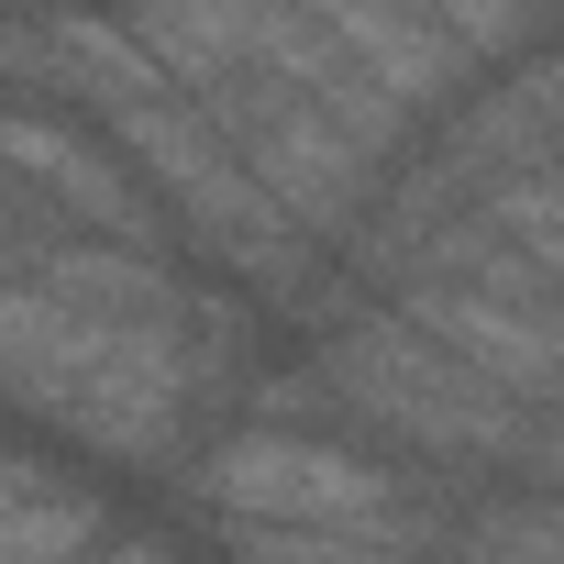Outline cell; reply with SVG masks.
Listing matches in <instances>:
<instances>
[{
    "mask_svg": "<svg viewBox=\"0 0 564 564\" xmlns=\"http://www.w3.org/2000/svg\"><path fill=\"white\" fill-rule=\"evenodd\" d=\"M100 542H111V509H100V487H56L45 509H23V520H0V564H100Z\"/></svg>",
    "mask_w": 564,
    "mask_h": 564,
    "instance_id": "obj_5",
    "label": "cell"
},
{
    "mask_svg": "<svg viewBox=\"0 0 564 564\" xmlns=\"http://www.w3.org/2000/svg\"><path fill=\"white\" fill-rule=\"evenodd\" d=\"M67 487V465H45V454H12L0 443V520H23V509H45Z\"/></svg>",
    "mask_w": 564,
    "mask_h": 564,
    "instance_id": "obj_7",
    "label": "cell"
},
{
    "mask_svg": "<svg viewBox=\"0 0 564 564\" xmlns=\"http://www.w3.org/2000/svg\"><path fill=\"white\" fill-rule=\"evenodd\" d=\"M476 221H487V232L542 276V289L564 300V155H553V166H531V177H509V188H487V199H476Z\"/></svg>",
    "mask_w": 564,
    "mask_h": 564,
    "instance_id": "obj_4",
    "label": "cell"
},
{
    "mask_svg": "<svg viewBox=\"0 0 564 564\" xmlns=\"http://www.w3.org/2000/svg\"><path fill=\"white\" fill-rule=\"evenodd\" d=\"M311 366H322L333 421H355V432H377V443H410V454L465 465V476H487V465L520 454V410H509L498 388H476L443 344H421L399 311H355V322H333Z\"/></svg>",
    "mask_w": 564,
    "mask_h": 564,
    "instance_id": "obj_1",
    "label": "cell"
},
{
    "mask_svg": "<svg viewBox=\"0 0 564 564\" xmlns=\"http://www.w3.org/2000/svg\"><path fill=\"white\" fill-rule=\"evenodd\" d=\"M509 465H520V476H531V487H553V498H564V399H553V410H531V421H520V454H509Z\"/></svg>",
    "mask_w": 564,
    "mask_h": 564,
    "instance_id": "obj_6",
    "label": "cell"
},
{
    "mask_svg": "<svg viewBox=\"0 0 564 564\" xmlns=\"http://www.w3.org/2000/svg\"><path fill=\"white\" fill-rule=\"evenodd\" d=\"M188 487L232 520V531H355V520H399L421 498V476L333 443V432H221L199 443Z\"/></svg>",
    "mask_w": 564,
    "mask_h": 564,
    "instance_id": "obj_2",
    "label": "cell"
},
{
    "mask_svg": "<svg viewBox=\"0 0 564 564\" xmlns=\"http://www.w3.org/2000/svg\"><path fill=\"white\" fill-rule=\"evenodd\" d=\"M454 564H564V498L553 487H476L454 520Z\"/></svg>",
    "mask_w": 564,
    "mask_h": 564,
    "instance_id": "obj_3",
    "label": "cell"
}]
</instances>
